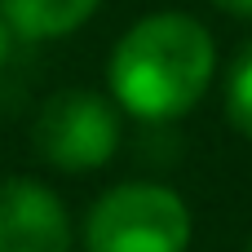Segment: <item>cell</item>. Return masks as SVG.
Returning <instances> with one entry per match:
<instances>
[{
    "label": "cell",
    "instance_id": "1",
    "mask_svg": "<svg viewBox=\"0 0 252 252\" xmlns=\"http://www.w3.org/2000/svg\"><path fill=\"white\" fill-rule=\"evenodd\" d=\"M217 75L213 31L190 13H146L111 49L106 80L124 115L146 124L182 120L204 102Z\"/></svg>",
    "mask_w": 252,
    "mask_h": 252
},
{
    "label": "cell",
    "instance_id": "9",
    "mask_svg": "<svg viewBox=\"0 0 252 252\" xmlns=\"http://www.w3.org/2000/svg\"><path fill=\"white\" fill-rule=\"evenodd\" d=\"M248 252H252V239H248Z\"/></svg>",
    "mask_w": 252,
    "mask_h": 252
},
{
    "label": "cell",
    "instance_id": "5",
    "mask_svg": "<svg viewBox=\"0 0 252 252\" xmlns=\"http://www.w3.org/2000/svg\"><path fill=\"white\" fill-rule=\"evenodd\" d=\"M102 0H0V18L22 40H62L80 31Z\"/></svg>",
    "mask_w": 252,
    "mask_h": 252
},
{
    "label": "cell",
    "instance_id": "2",
    "mask_svg": "<svg viewBox=\"0 0 252 252\" xmlns=\"http://www.w3.org/2000/svg\"><path fill=\"white\" fill-rule=\"evenodd\" d=\"M84 252H186L190 208L159 182H120L84 217Z\"/></svg>",
    "mask_w": 252,
    "mask_h": 252
},
{
    "label": "cell",
    "instance_id": "7",
    "mask_svg": "<svg viewBox=\"0 0 252 252\" xmlns=\"http://www.w3.org/2000/svg\"><path fill=\"white\" fill-rule=\"evenodd\" d=\"M208 4H217L221 13H235V18H252V0H208Z\"/></svg>",
    "mask_w": 252,
    "mask_h": 252
},
{
    "label": "cell",
    "instance_id": "3",
    "mask_svg": "<svg viewBox=\"0 0 252 252\" xmlns=\"http://www.w3.org/2000/svg\"><path fill=\"white\" fill-rule=\"evenodd\" d=\"M120 137H124V124H120L115 97H102L93 89L53 93L31 124L35 155L58 173H93L111 164L120 151Z\"/></svg>",
    "mask_w": 252,
    "mask_h": 252
},
{
    "label": "cell",
    "instance_id": "6",
    "mask_svg": "<svg viewBox=\"0 0 252 252\" xmlns=\"http://www.w3.org/2000/svg\"><path fill=\"white\" fill-rule=\"evenodd\" d=\"M226 120L252 137V40L239 49V58L226 71Z\"/></svg>",
    "mask_w": 252,
    "mask_h": 252
},
{
    "label": "cell",
    "instance_id": "8",
    "mask_svg": "<svg viewBox=\"0 0 252 252\" xmlns=\"http://www.w3.org/2000/svg\"><path fill=\"white\" fill-rule=\"evenodd\" d=\"M9 49H13V27H9V22L0 18V66L9 62Z\"/></svg>",
    "mask_w": 252,
    "mask_h": 252
},
{
    "label": "cell",
    "instance_id": "4",
    "mask_svg": "<svg viewBox=\"0 0 252 252\" xmlns=\"http://www.w3.org/2000/svg\"><path fill=\"white\" fill-rule=\"evenodd\" d=\"M0 252H75L71 213L44 182H0Z\"/></svg>",
    "mask_w": 252,
    "mask_h": 252
}]
</instances>
